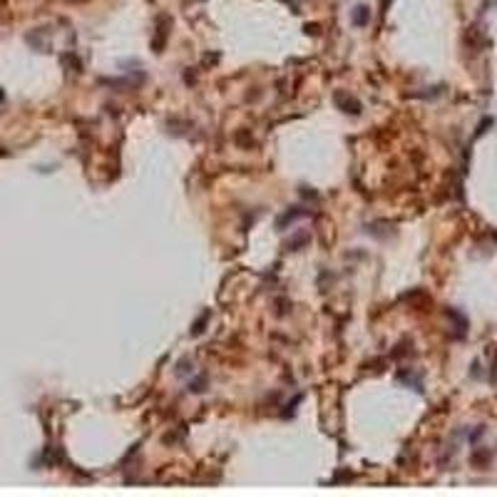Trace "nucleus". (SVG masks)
I'll use <instances>...</instances> for the list:
<instances>
[{
	"label": "nucleus",
	"instance_id": "obj_1",
	"mask_svg": "<svg viewBox=\"0 0 497 497\" xmlns=\"http://www.w3.org/2000/svg\"><path fill=\"white\" fill-rule=\"evenodd\" d=\"M365 10H368V8H358V13H356V23H358V25L365 23Z\"/></svg>",
	"mask_w": 497,
	"mask_h": 497
}]
</instances>
